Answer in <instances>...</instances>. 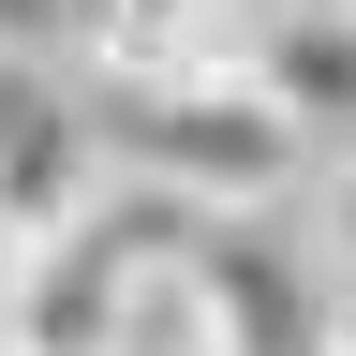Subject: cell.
Wrapping results in <instances>:
<instances>
[{"instance_id":"2","label":"cell","mask_w":356,"mask_h":356,"mask_svg":"<svg viewBox=\"0 0 356 356\" xmlns=\"http://www.w3.org/2000/svg\"><path fill=\"white\" fill-rule=\"evenodd\" d=\"M89 119H104L119 178H163L178 208H282L312 149L297 119L252 89V60H178V74H89Z\"/></svg>"},{"instance_id":"3","label":"cell","mask_w":356,"mask_h":356,"mask_svg":"<svg viewBox=\"0 0 356 356\" xmlns=\"http://www.w3.org/2000/svg\"><path fill=\"white\" fill-rule=\"evenodd\" d=\"M178 312H193V356H341V282L267 208H208L178 238Z\"/></svg>"},{"instance_id":"4","label":"cell","mask_w":356,"mask_h":356,"mask_svg":"<svg viewBox=\"0 0 356 356\" xmlns=\"http://www.w3.org/2000/svg\"><path fill=\"white\" fill-rule=\"evenodd\" d=\"M252 89L297 119L312 163H356V0H267L252 15Z\"/></svg>"},{"instance_id":"1","label":"cell","mask_w":356,"mask_h":356,"mask_svg":"<svg viewBox=\"0 0 356 356\" xmlns=\"http://www.w3.org/2000/svg\"><path fill=\"white\" fill-rule=\"evenodd\" d=\"M193 222L208 208H178L163 178H104L89 208L30 222L0 252V356H149V312H163Z\"/></svg>"},{"instance_id":"5","label":"cell","mask_w":356,"mask_h":356,"mask_svg":"<svg viewBox=\"0 0 356 356\" xmlns=\"http://www.w3.org/2000/svg\"><path fill=\"white\" fill-rule=\"evenodd\" d=\"M267 0H60L89 74H178V60H252Z\"/></svg>"},{"instance_id":"6","label":"cell","mask_w":356,"mask_h":356,"mask_svg":"<svg viewBox=\"0 0 356 356\" xmlns=\"http://www.w3.org/2000/svg\"><path fill=\"white\" fill-rule=\"evenodd\" d=\"M341 193H327V267H356V163H327Z\"/></svg>"}]
</instances>
